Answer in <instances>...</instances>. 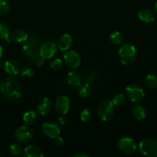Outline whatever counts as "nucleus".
I'll return each instance as SVG.
<instances>
[{"mask_svg":"<svg viewBox=\"0 0 157 157\" xmlns=\"http://www.w3.org/2000/svg\"><path fill=\"white\" fill-rule=\"evenodd\" d=\"M72 44V38L69 34H63L58 40L57 45L62 52H66L71 48Z\"/></svg>","mask_w":157,"mask_h":157,"instance_id":"ddd939ff","label":"nucleus"},{"mask_svg":"<svg viewBox=\"0 0 157 157\" xmlns=\"http://www.w3.org/2000/svg\"><path fill=\"white\" fill-rule=\"evenodd\" d=\"M91 117V111L89 109L84 108L81 111L79 115V118L83 122H86L89 121Z\"/></svg>","mask_w":157,"mask_h":157,"instance_id":"7c9ffc66","label":"nucleus"},{"mask_svg":"<svg viewBox=\"0 0 157 157\" xmlns=\"http://www.w3.org/2000/svg\"><path fill=\"white\" fill-rule=\"evenodd\" d=\"M114 104L112 101L109 100H103L101 101L97 105L96 112L98 117L103 122H107L114 114Z\"/></svg>","mask_w":157,"mask_h":157,"instance_id":"7ed1b4c3","label":"nucleus"},{"mask_svg":"<svg viewBox=\"0 0 157 157\" xmlns=\"http://www.w3.org/2000/svg\"><path fill=\"white\" fill-rule=\"evenodd\" d=\"M55 143L58 147H62L65 144V140L62 136H58L55 138Z\"/></svg>","mask_w":157,"mask_h":157,"instance_id":"2f4dec72","label":"nucleus"},{"mask_svg":"<svg viewBox=\"0 0 157 157\" xmlns=\"http://www.w3.org/2000/svg\"><path fill=\"white\" fill-rule=\"evenodd\" d=\"M65 64L72 69H76L81 64V56L76 51L71 50L65 53L63 56Z\"/></svg>","mask_w":157,"mask_h":157,"instance_id":"9d476101","label":"nucleus"},{"mask_svg":"<svg viewBox=\"0 0 157 157\" xmlns=\"http://www.w3.org/2000/svg\"><path fill=\"white\" fill-rule=\"evenodd\" d=\"M144 83L148 87L152 89L157 88V77L153 75H148L145 77Z\"/></svg>","mask_w":157,"mask_h":157,"instance_id":"5701e85b","label":"nucleus"},{"mask_svg":"<svg viewBox=\"0 0 157 157\" xmlns=\"http://www.w3.org/2000/svg\"><path fill=\"white\" fill-rule=\"evenodd\" d=\"M54 108L59 115H66L70 108V100L66 95L58 96L54 102Z\"/></svg>","mask_w":157,"mask_h":157,"instance_id":"9b49d317","label":"nucleus"},{"mask_svg":"<svg viewBox=\"0 0 157 157\" xmlns=\"http://www.w3.org/2000/svg\"><path fill=\"white\" fill-rule=\"evenodd\" d=\"M75 156H76V157H89L90 156V155H89V153H84V152H83V153H78V154L75 155Z\"/></svg>","mask_w":157,"mask_h":157,"instance_id":"72a5a7b5","label":"nucleus"},{"mask_svg":"<svg viewBox=\"0 0 157 157\" xmlns=\"http://www.w3.org/2000/svg\"><path fill=\"white\" fill-rule=\"evenodd\" d=\"M66 81L69 85L76 87L82 83V76L78 72L70 71L66 76Z\"/></svg>","mask_w":157,"mask_h":157,"instance_id":"f3484780","label":"nucleus"},{"mask_svg":"<svg viewBox=\"0 0 157 157\" xmlns=\"http://www.w3.org/2000/svg\"><path fill=\"white\" fill-rule=\"evenodd\" d=\"M77 87H78L77 93H78V96H80L81 98H86L91 94L92 89H91V86L89 85V83H81Z\"/></svg>","mask_w":157,"mask_h":157,"instance_id":"6ab92c4d","label":"nucleus"},{"mask_svg":"<svg viewBox=\"0 0 157 157\" xmlns=\"http://www.w3.org/2000/svg\"><path fill=\"white\" fill-rule=\"evenodd\" d=\"M0 90L5 98L12 101H18L22 96L21 84L14 77L7 78L2 81L0 85Z\"/></svg>","mask_w":157,"mask_h":157,"instance_id":"f257e3e1","label":"nucleus"},{"mask_svg":"<svg viewBox=\"0 0 157 157\" xmlns=\"http://www.w3.org/2000/svg\"><path fill=\"white\" fill-rule=\"evenodd\" d=\"M63 61L60 58H55L50 63V67L54 71H58L62 68Z\"/></svg>","mask_w":157,"mask_h":157,"instance_id":"c85d7f7f","label":"nucleus"},{"mask_svg":"<svg viewBox=\"0 0 157 157\" xmlns=\"http://www.w3.org/2000/svg\"><path fill=\"white\" fill-rule=\"evenodd\" d=\"M20 75L25 78H30L34 75V71L31 67H24L22 69H20Z\"/></svg>","mask_w":157,"mask_h":157,"instance_id":"cd10ccee","label":"nucleus"},{"mask_svg":"<svg viewBox=\"0 0 157 157\" xmlns=\"http://www.w3.org/2000/svg\"><path fill=\"white\" fill-rule=\"evenodd\" d=\"M4 70L10 75H18L20 71L19 64L15 60L8 59L4 64Z\"/></svg>","mask_w":157,"mask_h":157,"instance_id":"4468645a","label":"nucleus"},{"mask_svg":"<svg viewBox=\"0 0 157 157\" xmlns=\"http://www.w3.org/2000/svg\"><path fill=\"white\" fill-rule=\"evenodd\" d=\"M58 48L57 44L53 41H46L42 43L38 49V55L44 59L52 58L56 55Z\"/></svg>","mask_w":157,"mask_h":157,"instance_id":"6e6552de","label":"nucleus"},{"mask_svg":"<svg viewBox=\"0 0 157 157\" xmlns=\"http://www.w3.org/2000/svg\"><path fill=\"white\" fill-rule=\"evenodd\" d=\"M37 115L34 110H29L23 114L22 121L26 125H32L36 121Z\"/></svg>","mask_w":157,"mask_h":157,"instance_id":"412c9836","label":"nucleus"},{"mask_svg":"<svg viewBox=\"0 0 157 157\" xmlns=\"http://www.w3.org/2000/svg\"><path fill=\"white\" fill-rule=\"evenodd\" d=\"M9 35H10V33H9V29L8 26L5 24L0 23V39H4L9 41Z\"/></svg>","mask_w":157,"mask_h":157,"instance_id":"a878e982","label":"nucleus"},{"mask_svg":"<svg viewBox=\"0 0 157 157\" xmlns=\"http://www.w3.org/2000/svg\"><path fill=\"white\" fill-rule=\"evenodd\" d=\"M42 131L43 134L47 137L51 139H55L58 136H59L61 129L59 125L55 121H46L42 125Z\"/></svg>","mask_w":157,"mask_h":157,"instance_id":"1a4fd4ad","label":"nucleus"},{"mask_svg":"<svg viewBox=\"0 0 157 157\" xmlns=\"http://www.w3.org/2000/svg\"><path fill=\"white\" fill-rule=\"evenodd\" d=\"M53 103L49 98L44 97L38 101L37 104V111L42 116L48 114L52 109Z\"/></svg>","mask_w":157,"mask_h":157,"instance_id":"f8f14e48","label":"nucleus"},{"mask_svg":"<svg viewBox=\"0 0 157 157\" xmlns=\"http://www.w3.org/2000/svg\"><path fill=\"white\" fill-rule=\"evenodd\" d=\"M126 96L123 94L119 93L116 94L112 98V102L113 103L114 105L115 106H122L126 103Z\"/></svg>","mask_w":157,"mask_h":157,"instance_id":"b1692460","label":"nucleus"},{"mask_svg":"<svg viewBox=\"0 0 157 157\" xmlns=\"http://www.w3.org/2000/svg\"><path fill=\"white\" fill-rule=\"evenodd\" d=\"M118 55L122 64L124 65H131L137 58V49L133 44L126 43L120 46Z\"/></svg>","mask_w":157,"mask_h":157,"instance_id":"f03ea898","label":"nucleus"},{"mask_svg":"<svg viewBox=\"0 0 157 157\" xmlns=\"http://www.w3.org/2000/svg\"><path fill=\"white\" fill-rule=\"evenodd\" d=\"M11 39L12 41L15 43H22L27 41L29 38V35L26 33L25 31L21 30V29H18L12 32L10 35Z\"/></svg>","mask_w":157,"mask_h":157,"instance_id":"a211bd4d","label":"nucleus"},{"mask_svg":"<svg viewBox=\"0 0 157 157\" xmlns=\"http://www.w3.org/2000/svg\"><path fill=\"white\" fill-rule=\"evenodd\" d=\"M33 47L31 44H26L22 47V52L23 55L27 57H32L34 55L33 53Z\"/></svg>","mask_w":157,"mask_h":157,"instance_id":"c756f323","label":"nucleus"},{"mask_svg":"<svg viewBox=\"0 0 157 157\" xmlns=\"http://www.w3.org/2000/svg\"><path fill=\"white\" fill-rule=\"evenodd\" d=\"M2 55H3V48H2V46L0 44V59L2 58Z\"/></svg>","mask_w":157,"mask_h":157,"instance_id":"f704fd0d","label":"nucleus"},{"mask_svg":"<svg viewBox=\"0 0 157 157\" xmlns=\"http://www.w3.org/2000/svg\"><path fill=\"white\" fill-rule=\"evenodd\" d=\"M138 18L140 21L146 23H150L155 20V14L149 9H142L138 12Z\"/></svg>","mask_w":157,"mask_h":157,"instance_id":"2eb2a0df","label":"nucleus"},{"mask_svg":"<svg viewBox=\"0 0 157 157\" xmlns=\"http://www.w3.org/2000/svg\"><path fill=\"white\" fill-rule=\"evenodd\" d=\"M139 149L143 155L147 157H157V140L153 138L143 139L139 144Z\"/></svg>","mask_w":157,"mask_h":157,"instance_id":"39448f33","label":"nucleus"},{"mask_svg":"<svg viewBox=\"0 0 157 157\" xmlns=\"http://www.w3.org/2000/svg\"><path fill=\"white\" fill-rule=\"evenodd\" d=\"M118 149L122 153L130 155L135 152L137 149V144L132 137L124 136L119 140Z\"/></svg>","mask_w":157,"mask_h":157,"instance_id":"423d86ee","label":"nucleus"},{"mask_svg":"<svg viewBox=\"0 0 157 157\" xmlns=\"http://www.w3.org/2000/svg\"><path fill=\"white\" fill-rule=\"evenodd\" d=\"M126 96L133 104L142 102L145 98V92L141 86L137 84H130L126 87Z\"/></svg>","mask_w":157,"mask_h":157,"instance_id":"20e7f679","label":"nucleus"},{"mask_svg":"<svg viewBox=\"0 0 157 157\" xmlns=\"http://www.w3.org/2000/svg\"><path fill=\"white\" fill-rule=\"evenodd\" d=\"M34 137V132L27 126H21L16 129L14 138L19 144H26L32 140Z\"/></svg>","mask_w":157,"mask_h":157,"instance_id":"0eeeda50","label":"nucleus"},{"mask_svg":"<svg viewBox=\"0 0 157 157\" xmlns=\"http://www.w3.org/2000/svg\"><path fill=\"white\" fill-rule=\"evenodd\" d=\"M123 35L118 31L112 32L109 35V41L112 44L115 46H119L123 42Z\"/></svg>","mask_w":157,"mask_h":157,"instance_id":"4be33fe9","label":"nucleus"},{"mask_svg":"<svg viewBox=\"0 0 157 157\" xmlns=\"http://www.w3.org/2000/svg\"><path fill=\"white\" fill-rule=\"evenodd\" d=\"M10 10V5L5 0H0V16L6 15Z\"/></svg>","mask_w":157,"mask_h":157,"instance_id":"bb28decb","label":"nucleus"},{"mask_svg":"<svg viewBox=\"0 0 157 157\" xmlns=\"http://www.w3.org/2000/svg\"><path fill=\"white\" fill-rule=\"evenodd\" d=\"M132 115L135 119L142 121L146 117V110L140 105H135L132 108Z\"/></svg>","mask_w":157,"mask_h":157,"instance_id":"aec40b11","label":"nucleus"},{"mask_svg":"<svg viewBox=\"0 0 157 157\" xmlns=\"http://www.w3.org/2000/svg\"><path fill=\"white\" fill-rule=\"evenodd\" d=\"M154 12H155V15H157V2L154 5Z\"/></svg>","mask_w":157,"mask_h":157,"instance_id":"c9c22d12","label":"nucleus"},{"mask_svg":"<svg viewBox=\"0 0 157 157\" xmlns=\"http://www.w3.org/2000/svg\"><path fill=\"white\" fill-rule=\"evenodd\" d=\"M9 153L12 156H18L22 153V148L18 143L12 144L9 147Z\"/></svg>","mask_w":157,"mask_h":157,"instance_id":"393cba45","label":"nucleus"},{"mask_svg":"<svg viewBox=\"0 0 157 157\" xmlns=\"http://www.w3.org/2000/svg\"><path fill=\"white\" fill-rule=\"evenodd\" d=\"M58 121H59L62 125H66L68 123L67 117L66 115H60V117H58Z\"/></svg>","mask_w":157,"mask_h":157,"instance_id":"473e14b6","label":"nucleus"},{"mask_svg":"<svg viewBox=\"0 0 157 157\" xmlns=\"http://www.w3.org/2000/svg\"><path fill=\"white\" fill-rule=\"evenodd\" d=\"M22 156L24 157H42L44 156L43 152L39 147L36 146H28L22 151Z\"/></svg>","mask_w":157,"mask_h":157,"instance_id":"dca6fc26","label":"nucleus"}]
</instances>
